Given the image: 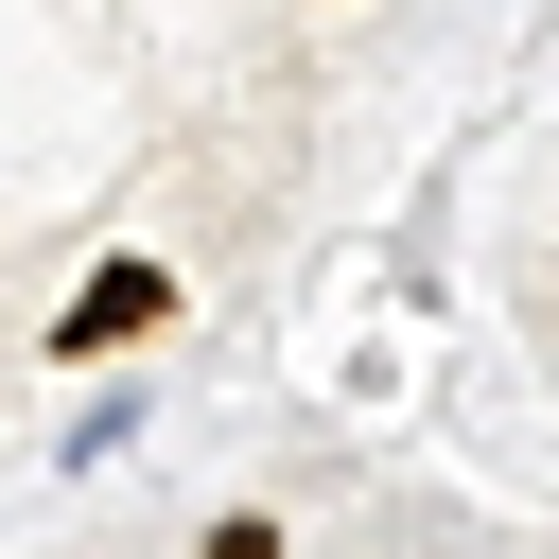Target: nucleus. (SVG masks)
<instances>
[{"label":"nucleus","instance_id":"nucleus-1","mask_svg":"<svg viewBox=\"0 0 559 559\" xmlns=\"http://www.w3.org/2000/svg\"><path fill=\"white\" fill-rule=\"evenodd\" d=\"M157 314H175V262H105V280H87V297H70V314H52V349H70V367H87V349H140V332H157Z\"/></svg>","mask_w":559,"mask_h":559},{"label":"nucleus","instance_id":"nucleus-2","mask_svg":"<svg viewBox=\"0 0 559 559\" xmlns=\"http://www.w3.org/2000/svg\"><path fill=\"white\" fill-rule=\"evenodd\" d=\"M210 559H297V542L280 524H210Z\"/></svg>","mask_w":559,"mask_h":559}]
</instances>
